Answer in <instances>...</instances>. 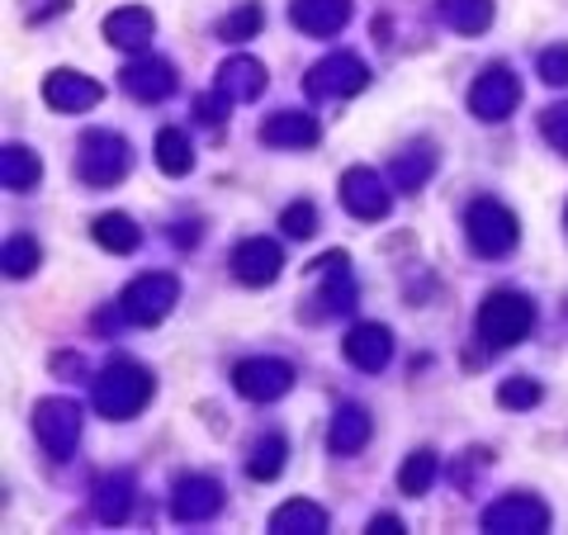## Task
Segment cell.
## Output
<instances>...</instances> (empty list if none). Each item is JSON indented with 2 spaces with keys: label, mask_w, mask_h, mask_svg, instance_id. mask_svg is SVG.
<instances>
[{
  "label": "cell",
  "mask_w": 568,
  "mask_h": 535,
  "mask_svg": "<svg viewBox=\"0 0 568 535\" xmlns=\"http://www.w3.org/2000/svg\"><path fill=\"white\" fill-rule=\"evenodd\" d=\"M91 403H95V413L110 417V422L138 417L142 407L152 403V370L138 365V361H123V355H119V361H110L91 380Z\"/></svg>",
  "instance_id": "6da1fadb"
},
{
  "label": "cell",
  "mask_w": 568,
  "mask_h": 535,
  "mask_svg": "<svg viewBox=\"0 0 568 535\" xmlns=\"http://www.w3.org/2000/svg\"><path fill=\"white\" fill-rule=\"evenodd\" d=\"M530 327H536V303L521 290H493L478 303V342L488 351H507V346L526 342Z\"/></svg>",
  "instance_id": "7a4b0ae2"
},
{
  "label": "cell",
  "mask_w": 568,
  "mask_h": 535,
  "mask_svg": "<svg viewBox=\"0 0 568 535\" xmlns=\"http://www.w3.org/2000/svg\"><path fill=\"white\" fill-rule=\"evenodd\" d=\"M129 171H133V148H129V142H123L119 133L95 129V133H85V138H81L77 175H81L85 185L110 190V185H119Z\"/></svg>",
  "instance_id": "3957f363"
},
{
  "label": "cell",
  "mask_w": 568,
  "mask_h": 535,
  "mask_svg": "<svg viewBox=\"0 0 568 535\" xmlns=\"http://www.w3.org/2000/svg\"><path fill=\"white\" fill-rule=\"evenodd\" d=\"M465 228H469V246L478 256H507L511 246H517L521 238V228H517V213H511L507 204H497V200H474L469 213H465Z\"/></svg>",
  "instance_id": "277c9868"
},
{
  "label": "cell",
  "mask_w": 568,
  "mask_h": 535,
  "mask_svg": "<svg viewBox=\"0 0 568 535\" xmlns=\"http://www.w3.org/2000/svg\"><path fill=\"white\" fill-rule=\"evenodd\" d=\"M175 299H181V280L166 271H152V275H138L129 290H123L119 313L129 317L133 327H156L175 309Z\"/></svg>",
  "instance_id": "5b68a950"
},
{
  "label": "cell",
  "mask_w": 568,
  "mask_h": 535,
  "mask_svg": "<svg viewBox=\"0 0 568 535\" xmlns=\"http://www.w3.org/2000/svg\"><path fill=\"white\" fill-rule=\"evenodd\" d=\"M33 436L52 460H71L81 445V407L71 398H43L33 407Z\"/></svg>",
  "instance_id": "8992f818"
},
{
  "label": "cell",
  "mask_w": 568,
  "mask_h": 535,
  "mask_svg": "<svg viewBox=\"0 0 568 535\" xmlns=\"http://www.w3.org/2000/svg\"><path fill=\"white\" fill-rule=\"evenodd\" d=\"M365 85H369V67L355 58V52H332V58L308 67L304 91L313 100H351V95H361Z\"/></svg>",
  "instance_id": "52a82bcc"
},
{
  "label": "cell",
  "mask_w": 568,
  "mask_h": 535,
  "mask_svg": "<svg viewBox=\"0 0 568 535\" xmlns=\"http://www.w3.org/2000/svg\"><path fill=\"white\" fill-rule=\"evenodd\" d=\"M517 104H521V81H517V71L503 67V62H493L469 91V110L484 123H503Z\"/></svg>",
  "instance_id": "ba28073f"
},
{
  "label": "cell",
  "mask_w": 568,
  "mask_h": 535,
  "mask_svg": "<svg viewBox=\"0 0 568 535\" xmlns=\"http://www.w3.org/2000/svg\"><path fill=\"white\" fill-rule=\"evenodd\" d=\"M342 204L351 219L361 223H379L388 209H394V190L384 185V175L375 166H351L342 175Z\"/></svg>",
  "instance_id": "9c48e42d"
},
{
  "label": "cell",
  "mask_w": 568,
  "mask_h": 535,
  "mask_svg": "<svg viewBox=\"0 0 568 535\" xmlns=\"http://www.w3.org/2000/svg\"><path fill=\"white\" fill-rule=\"evenodd\" d=\"M484 531H493V535H540V531H549V507L530 493H507L484 512Z\"/></svg>",
  "instance_id": "30bf717a"
},
{
  "label": "cell",
  "mask_w": 568,
  "mask_h": 535,
  "mask_svg": "<svg viewBox=\"0 0 568 535\" xmlns=\"http://www.w3.org/2000/svg\"><path fill=\"white\" fill-rule=\"evenodd\" d=\"M233 384L242 398L252 403H275L294 388V365L290 361H275V355H256V361H242L233 370Z\"/></svg>",
  "instance_id": "8fae6325"
},
{
  "label": "cell",
  "mask_w": 568,
  "mask_h": 535,
  "mask_svg": "<svg viewBox=\"0 0 568 535\" xmlns=\"http://www.w3.org/2000/svg\"><path fill=\"white\" fill-rule=\"evenodd\" d=\"M219 507H223V484L209 474H185L171 488V516L181 526H200L209 516H219Z\"/></svg>",
  "instance_id": "7c38bea8"
},
{
  "label": "cell",
  "mask_w": 568,
  "mask_h": 535,
  "mask_svg": "<svg viewBox=\"0 0 568 535\" xmlns=\"http://www.w3.org/2000/svg\"><path fill=\"white\" fill-rule=\"evenodd\" d=\"M43 100L58 114H85V110H95V104L104 100V85L95 77L71 71V67H58L52 77H43Z\"/></svg>",
  "instance_id": "4fadbf2b"
},
{
  "label": "cell",
  "mask_w": 568,
  "mask_h": 535,
  "mask_svg": "<svg viewBox=\"0 0 568 535\" xmlns=\"http://www.w3.org/2000/svg\"><path fill=\"white\" fill-rule=\"evenodd\" d=\"M284 271V252L275 238H246L233 246V275L242 284H252V290H265V284H275Z\"/></svg>",
  "instance_id": "5bb4252c"
},
{
  "label": "cell",
  "mask_w": 568,
  "mask_h": 535,
  "mask_svg": "<svg viewBox=\"0 0 568 535\" xmlns=\"http://www.w3.org/2000/svg\"><path fill=\"white\" fill-rule=\"evenodd\" d=\"M313 271L323 275V294L313 299V303H323V309H317L313 317H342V313H351V303H355L351 256H346V252H327V256L313 261Z\"/></svg>",
  "instance_id": "9a60e30c"
},
{
  "label": "cell",
  "mask_w": 568,
  "mask_h": 535,
  "mask_svg": "<svg viewBox=\"0 0 568 535\" xmlns=\"http://www.w3.org/2000/svg\"><path fill=\"white\" fill-rule=\"evenodd\" d=\"M119 77H123V91L142 104H162L166 95H175V85H181V77H175V67L166 58H138L123 67Z\"/></svg>",
  "instance_id": "2e32d148"
},
{
  "label": "cell",
  "mask_w": 568,
  "mask_h": 535,
  "mask_svg": "<svg viewBox=\"0 0 568 535\" xmlns=\"http://www.w3.org/2000/svg\"><path fill=\"white\" fill-rule=\"evenodd\" d=\"M342 351H346V361H351L355 370L379 374V370H388V361H394V332H388L384 323H355V327L346 332Z\"/></svg>",
  "instance_id": "e0dca14e"
},
{
  "label": "cell",
  "mask_w": 568,
  "mask_h": 535,
  "mask_svg": "<svg viewBox=\"0 0 568 535\" xmlns=\"http://www.w3.org/2000/svg\"><path fill=\"white\" fill-rule=\"evenodd\" d=\"M290 20L304 33H313V39H332V33L351 24V0H294Z\"/></svg>",
  "instance_id": "ac0fdd59"
},
{
  "label": "cell",
  "mask_w": 568,
  "mask_h": 535,
  "mask_svg": "<svg viewBox=\"0 0 568 535\" xmlns=\"http://www.w3.org/2000/svg\"><path fill=\"white\" fill-rule=\"evenodd\" d=\"M104 39H110L114 48L123 52H142L152 39H156V20H152V10H142V6H123L114 14H104Z\"/></svg>",
  "instance_id": "d6986e66"
},
{
  "label": "cell",
  "mask_w": 568,
  "mask_h": 535,
  "mask_svg": "<svg viewBox=\"0 0 568 535\" xmlns=\"http://www.w3.org/2000/svg\"><path fill=\"white\" fill-rule=\"evenodd\" d=\"M219 91L233 100V104H246V100H261L265 95V67L256 58H246V52H237V58H227L219 67Z\"/></svg>",
  "instance_id": "ffe728a7"
},
{
  "label": "cell",
  "mask_w": 568,
  "mask_h": 535,
  "mask_svg": "<svg viewBox=\"0 0 568 535\" xmlns=\"http://www.w3.org/2000/svg\"><path fill=\"white\" fill-rule=\"evenodd\" d=\"M323 138L313 114H298V110H284V114H271L261 123V142H271V148H284V152H298V148H313V142Z\"/></svg>",
  "instance_id": "44dd1931"
},
{
  "label": "cell",
  "mask_w": 568,
  "mask_h": 535,
  "mask_svg": "<svg viewBox=\"0 0 568 535\" xmlns=\"http://www.w3.org/2000/svg\"><path fill=\"white\" fill-rule=\"evenodd\" d=\"M369 441V413L361 403H342L327 426V451L332 455H361Z\"/></svg>",
  "instance_id": "7402d4cb"
},
{
  "label": "cell",
  "mask_w": 568,
  "mask_h": 535,
  "mask_svg": "<svg viewBox=\"0 0 568 535\" xmlns=\"http://www.w3.org/2000/svg\"><path fill=\"white\" fill-rule=\"evenodd\" d=\"M394 190H403V194H417L426 181H432V171H436V148L432 142H407V148L394 157Z\"/></svg>",
  "instance_id": "603a6c76"
},
{
  "label": "cell",
  "mask_w": 568,
  "mask_h": 535,
  "mask_svg": "<svg viewBox=\"0 0 568 535\" xmlns=\"http://www.w3.org/2000/svg\"><path fill=\"white\" fill-rule=\"evenodd\" d=\"M133 474H104L100 484H95V516L104 526H123L129 522V512H133Z\"/></svg>",
  "instance_id": "cb8c5ba5"
},
{
  "label": "cell",
  "mask_w": 568,
  "mask_h": 535,
  "mask_svg": "<svg viewBox=\"0 0 568 535\" xmlns=\"http://www.w3.org/2000/svg\"><path fill=\"white\" fill-rule=\"evenodd\" d=\"M271 531L275 535H323L327 531V512L308 503V497H290L284 507L271 512Z\"/></svg>",
  "instance_id": "d4e9b609"
},
{
  "label": "cell",
  "mask_w": 568,
  "mask_h": 535,
  "mask_svg": "<svg viewBox=\"0 0 568 535\" xmlns=\"http://www.w3.org/2000/svg\"><path fill=\"white\" fill-rule=\"evenodd\" d=\"M39 181H43V162L29 148H20V142H10V148L0 152V185L14 190V194H24Z\"/></svg>",
  "instance_id": "484cf974"
},
{
  "label": "cell",
  "mask_w": 568,
  "mask_h": 535,
  "mask_svg": "<svg viewBox=\"0 0 568 535\" xmlns=\"http://www.w3.org/2000/svg\"><path fill=\"white\" fill-rule=\"evenodd\" d=\"M91 238L104 246V252H114V256H129L133 246L142 242L138 223L129 219V213H100V219L91 223Z\"/></svg>",
  "instance_id": "4316f807"
},
{
  "label": "cell",
  "mask_w": 568,
  "mask_h": 535,
  "mask_svg": "<svg viewBox=\"0 0 568 535\" xmlns=\"http://www.w3.org/2000/svg\"><path fill=\"white\" fill-rule=\"evenodd\" d=\"M440 20L455 33L474 39V33H488L493 24V0H440Z\"/></svg>",
  "instance_id": "83f0119b"
},
{
  "label": "cell",
  "mask_w": 568,
  "mask_h": 535,
  "mask_svg": "<svg viewBox=\"0 0 568 535\" xmlns=\"http://www.w3.org/2000/svg\"><path fill=\"white\" fill-rule=\"evenodd\" d=\"M156 171L171 175V181H181V175L194 171V148L181 129H162L156 133Z\"/></svg>",
  "instance_id": "f1b7e54d"
},
{
  "label": "cell",
  "mask_w": 568,
  "mask_h": 535,
  "mask_svg": "<svg viewBox=\"0 0 568 535\" xmlns=\"http://www.w3.org/2000/svg\"><path fill=\"white\" fill-rule=\"evenodd\" d=\"M284 460H290V441L284 436H261L256 441V451L246 455V474L256 478V484H271V478H280L284 474Z\"/></svg>",
  "instance_id": "f546056e"
},
{
  "label": "cell",
  "mask_w": 568,
  "mask_h": 535,
  "mask_svg": "<svg viewBox=\"0 0 568 535\" xmlns=\"http://www.w3.org/2000/svg\"><path fill=\"white\" fill-rule=\"evenodd\" d=\"M436 470H440L436 451H413V455L403 460V470H398V488H403L407 497H422L426 488L436 484Z\"/></svg>",
  "instance_id": "4dcf8cb0"
},
{
  "label": "cell",
  "mask_w": 568,
  "mask_h": 535,
  "mask_svg": "<svg viewBox=\"0 0 568 535\" xmlns=\"http://www.w3.org/2000/svg\"><path fill=\"white\" fill-rule=\"evenodd\" d=\"M261 24H265L261 6H237L233 14H223L219 20V39L223 43H242V39H252V33H261Z\"/></svg>",
  "instance_id": "1f68e13d"
},
{
  "label": "cell",
  "mask_w": 568,
  "mask_h": 535,
  "mask_svg": "<svg viewBox=\"0 0 568 535\" xmlns=\"http://www.w3.org/2000/svg\"><path fill=\"white\" fill-rule=\"evenodd\" d=\"M39 261H43V252H39L33 238H10L6 242V275L10 280H29L33 271H39Z\"/></svg>",
  "instance_id": "d6a6232c"
},
{
  "label": "cell",
  "mask_w": 568,
  "mask_h": 535,
  "mask_svg": "<svg viewBox=\"0 0 568 535\" xmlns=\"http://www.w3.org/2000/svg\"><path fill=\"white\" fill-rule=\"evenodd\" d=\"M545 398V388L536 380H507L503 388H497V403L511 407V413H526V407H536Z\"/></svg>",
  "instance_id": "836d02e7"
},
{
  "label": "cell",
  "mask_w": 568,
  "mask_h": 535,
  "mask_svg": "<svg viewBox=\"0 0 568 535\" xmlns=\"http://www.w3.org/2000/svg\"><path fill=\"white\" fill-rule=\"evenodd\" d=\"M227 110H233V100H227L219 85H213V95H209V91H204V95H194V119H200L204 129H223Z\"/></svg>",
  "instance_id": "e575fe53"
},
{
  "label": "cell",
  "mask_w": 568,
  "mask_h": 535,
  "mask_svg": "<svg viewBox=\"0 0 568 535\" xmlns=\"http://www.w3.org/2000/svg\"><path fill=\"white\" fill-rule=\"evenodd\" d=\"M280 228H284L290 238L304 242V238H313V228H317V209H313L308 200H298V204H290V209L280 213Z\"/></svg>",
  "instance_id": "d590c367"
},
{
  "label": "cell",
  "mask_w": 568,
  "mask_h": 535,
  "mask_svg": "<svg viewBox=\"0 0 568 535\" xmlns=\"http://www.w3.org/2000/svg\"><path fill=\"white\" fill-rule=\"evenodd\" d=\"M540 133H545L549 148L568 157V104H555V110L540 114Z\"/></svg>",
  "instance_id": "8d00e7d4"
},
{
  "label": "cell",
  "mask_w": 568,
  "mask_h": 535,
  "mask_svg": "<svg viewBox=\"0 0 568 535\" xmlns=\"http://www.w3.org/2000/svg\"><path fill=\"white\" fill-rule=\"evenodd\" d=\"M536 67H540V77H545V85H568V48L564 43H555V48H545L540 58H536Z\"/></svg>",
  "instance_id": "74e56055"
},
{
  "label": "cell",
  "mask_w": 568,
  "mask_h": 535,
  "mask_svg": "<svg viewBox=\"0 0 568 535\" xmlns=\"http://www.w3.org/2000/svg\"><path fill=\"white\" fill-rule=\"evenodd\" d=\"M369 535H403V522L398 516H388V512H379L375 522H369Z\"/></svg>",
  "instance_id": "f35d334b"
},
{
  "label": "cell",
  "mask_w": 568,
  "mask_h": 535,
  "mask_svg": "<svg viewBox=\"0 0 568 535\" xmlns=\"http://www.w3.org/2000/svg\"><path fill=\"white\" fill-rule=\"evenodd\" d=\"M194 238H200V223H181V228H175V242H181V246H190Z\"/></svg>",
  "instance_id": "ab89813d"
},
{
  "label": "cell",
  "mask_w": 568,
  "mask_h": 535,
  "mask_svg": "<svg viewBox=\"0 0 568 535\" xmlns=\"http://www.w3.org/2000/svg\"><path fill=\"white\" fill-rule=\"evenodd\" d=\"M564 228H568V209H564Z\"/></svg>",
  "instance_id": "60d3db41"
}]
</instances>
